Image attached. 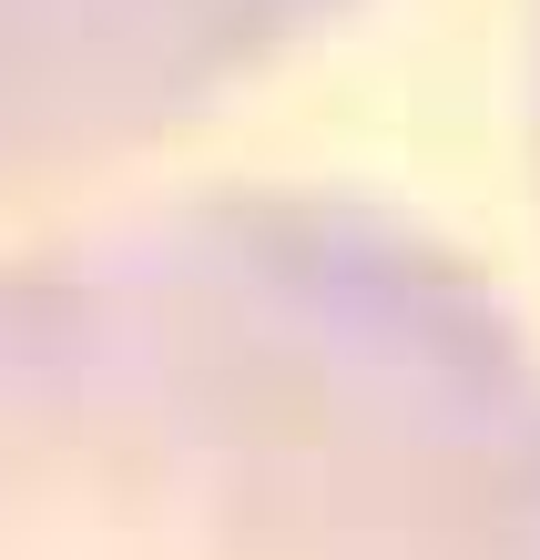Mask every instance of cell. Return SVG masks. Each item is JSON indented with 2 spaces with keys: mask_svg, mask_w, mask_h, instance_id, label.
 Masks as SVG:
<instances>
[{
  "mask_svg": "<svg viewBox=\"0 0 540 560\" xmlns=\"http://www.w3.org/2000/svg\"><path fill=\"white\" fill-rule=\"evenodd\" d=\"M307 0H0V103H82L255 42Z\"/></svg>",
  "mask_w": 540,
  "mask_h": 560,
  "instance_id": "6da1fadb",
  "label": "cell"
}]
</instances>
